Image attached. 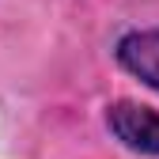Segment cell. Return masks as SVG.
Returning a JSON list of instances; mask_svg holds the SVG:
<instances>
[{
    "label": "cell",
    "mask_w": 159,
    "mask_h": 159,
    "mask_svg": "<svg viewBox=\"0 0 159 159\" xmlns=\"http://www.w3.org/2000/svg\"><path fill=\"white\" fill-rule=\"evenodd\" d=\"M110 133L140 155H159V114L140 102H114L106 110Z\"/></svg>",
    "instance_id": "1"
},
{
    "label": "cell",
    "mask_w": 159,
    "mask_h": 159,
    "mask_svg": "<svg viewBox=\"0 0 159 159\" xmlns=\"http://www.w3.org/2000/svg\"><path fill=\"white\" fill-rule=\"evenodd\" d=\"M117 61L140 84L159 91V30H133L117 42Z\"/></svg>",
    "instance_id": "2"
}]
</instances>
